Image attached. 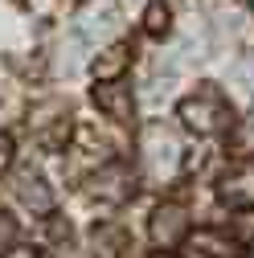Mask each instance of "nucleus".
Returning <instances> with one entry per match:
<instances>
[{"label": "nucleus", "instance_id": "nucleus-1", "mask_svg": "<svg viewBox=\"0 0 254 258\" xmlns=\"http://www.w3.org/2000/svg\"><path fill=\"white\" fill-rule=\"evenodd\" d=\"M180 123L188 127V132H197V136H213L221 132V127L230 123V103H226V94H221L213 82L197 86V94H188V99L176 107Z\"/></svg>", "mask_w": 254, "mask_h": 258}, {"label": "nucleus", "instance_id": "nucleus-2", "mask_svg": "<svg viewBox=\"0 0 254 258\" xmlns=\"http://www.w3.org/2000/svg\"><path fill=\"white\" fill-rule=\"evenodd\" d=\"M140 152H144V168H148V176L160 180V176H168V172L176 168L180 144H176V136L168 132L164 123H152L148 132H144V140H140Z\"/></svg>", "mask_w": 254, "mask_h": 258}, {"label": "nucleus", "instance_id": "nucleus-3", "mask_svg": "<svg viewBox=\"0 0 254 258\" xmlns=\"http://www.w3.org/2000/svg\"><path fill=\"white\" fill-rule=\"evenodd\" d=\"M74 29H78V37L86 45H99V41L115 37V29H119V5H115V0H86V5L78 9V17H74Z\"/></svg>", "mask_w": 254, "mask_h": 258}, {"label": "nucleus", "instance_id": "nucleus-4", "mask_svg": "<svg viewBox=\"0 0 254 258\" xmlns=\"http://www.w3.org/2000/svg\"><path fill=\"white\" fill-rule=\"evenodd\" d=\"M148 234H152L156 246H164V250L180 246L184 234H188V213H184V205H176V201L160 205V209L152 213V221H148Z\"/></svg>", "mask_w": 254, "mask_h": 258}, {"label": "nucleus", "instance_id": "nucleus-5", "mask_svg": "<svg viewBox=\"0 0 254 258\" xmlns=\"http://www.w3.org/2000/svg\"><path fill=\"white\" fill-rule=\"evenodd\" d=\"M217 197L226 201L230 209H254V168H234L221 176Z\"/></svg>", "mask_w": 254, "mask_h": 258}, {"label": "nucleus", "instance_id": "nucleus-6", "mask_svg": "<svg viewBox=\"0 0 254 258\" xmlns=\"http://www.w3.org/2000/svg\"><path fill=\"white\" fill-rule=\"evenodd\" d=\"M13 188H17V197H21L29 209H33V213H53V192H49V184H45L37 172H29V168H25V172L17 176Z\"/></svg>", "mask_w": 254, "mask_h": 258}, {"label": "nucleus", "instance_id": "nucleus-7", "mask_svg": "<svg viewBox=\"0 0 254 258\" xmlns=\"http://www.w3.org/2000/svg\"><path fill=\"white\" fill-rule=\"evenodd\" d=\"M94 103H99V111H107L111 119H132V86L103 82V86H94Z\"/></svg>", "mask_w": 254, "mask_h": 258}, {"label": "nucleus", "instance_id": "nucleus-8", "mask_svg": "<svg viewBox=\"0 0 254 258\" xmlns=\"http://www.w3.org/2000/svg\"><path fill=\"white\" fill-rule=\"evenodd\" d=\"M188 250H193V258H230L234 242L226 234H217V230H197L188 238Z\"/></svg>", "mask_w": 254, "mask_h": 258}, {"label": "nucleus", "instance_id": "nucleus-9", "mask_svg": "<svg viewBox=\"0 0 254 258\" xmlns=\"http://www.w3.org/2000/svg\"><path fill=\"white\" fill-rule=\"evenodd\" d=\"M90 246H94V258H119V254L132 250V242H127V234L119 225H99L90 234Z\"/></svg>", "mask_w": 254, "mask_h": 258}, {"label": "nucleus", "instance_id": "nucleus-10", "mask_svg": "<svg viewBox=\"0 0 254 258\" xmlns=\"http://www.w3.org/2000/svg\"><path fill=\"white\" fill-rule=\"evenodd\" d=\"M90 192H94V197H103V201H123L127 197V172L123 168H107L103 176H94Z\"/></svg>", "mask_w": 254, "mask_h": 258}, {"label": "nucleus", "instance_id": "nucleus-11", "mask_svg": "<svg viewBox=\"0 0 254 258\" xmlns=\"http://www.w3.org/2000/svg\"><path fill=\"white\" fill-rule=\"evenodd\" d=\"M127 53H132V49H127V45H115V49H107L99 61H94V74H99L103 82H115V74L127 66Z\"/></svg>", "mask_w": 254, "mask_h": 258}, {"label": "nucleus", "instance_id": "nucleus-12", "mask_svg": "<svg viewBox=\"0 0 254 258\" xmlns=\"http://www.w3.org/2000/svg\"><path fill=\"white\" fill-rule=\"evenodd\" d=\"M230 152L234 156H254V115L238 119V127L230 132Z\"/></svg>", "mask_w": 254, "mask_h": 258}, {"label": "nucleus", "instance_id": "nucleus-13", "mask_svg": "<svg viewBox=\"0 0 254 258\" xmlns=\"http://www.w3.org/2000/svg\"><path fill=\"white\" fill-rule=\"evenodd\" d=\"M168 25H172V13H168V5H160V0H156V5H148V13H144V29L148 33H168Z\"/></svg>", "mask_w": 254, "mask_h": 258}, {"label": "nucleus", "instance_id": "nucleus-14", "mask_svg": "<svg viewBox=\"0 0 254 258\" xmlns=\"http://www.w3.org/2000/svg\"><path fill=\"white\" fill-rule=\"evenodd\" d=\"M53 242L61 246V250H57V258H74V242H70V225H66V230H61V225H53Z\"/></svg>", "mask_w": 254, "mask_h": 258}, {"label": "nucleus", "instance_id": "nucleus-15", "mask_svg": "<svg viewBox=\"0 0 254 258\" xmlns=\"http://www.w3.org/2000/svg\"><path fill=\"white\" fill-rule=\"evenodd\" d=\"M13 238H17V221H13L5 209H0V246H9Z\"/></svg>", "mask_w": 254, "mask_h": 258}, {"label": "nucleus", "instance_id": "nucleus-16", "mask_svg": "<svg viewBox=\"0 0 254 258\" xmlns=\"http://www.w3.org/2000/svg\"><path fill=\"white\" fill-rule=\"evenodd\" d=\"M9 164H13V140H9L5 132H0V172H5Z\"/></svg>", "mask_w": 254, "mask_h": 258}, {"label": "nucleus", "instance_id": "nucleus-17", "mask_svg": "<svg viewBox=\"0 0 254 258\" xmlns=\"http://www.w3.org/2000/svg\"><path fill=\"white\" fill-rule=\"evenodd\" d=\"M0 258H37L33 250H9V254H0Z\"/></svg>", "mask_w": 254, "mask_h": 258}, {"label": "nucleus", "instance_id": "nucleus-18", "mask_svg": "<svg viewBox=\"0 0 254 258\" xmlns=\"http://www.w3.org/2000/svg\"><path fill=\"white\" fill-rule=\"evenodd\" d=\"M160 258H168V254H160Z\"/></svg>", "mask_w": 254, "mask_h": 258}, {"label": "nucleus", "instance_id": "nucleus-19", "mask_svg": "<svg viewBox=\"0 0 254 258\" xmlns=\"http://www.w3.org/2000/svg\"><path fill=\"white\" fill-rule=\"evenodd\" d=\"M250 5H254V0H250Z\"/></svg>", "mask_w": 254, "mask_h": 258}]
</instances>
